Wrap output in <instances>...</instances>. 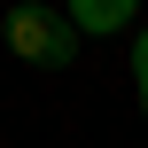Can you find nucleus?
Wrapping results in <instances>:
<instances>
[{
	"instance_id": "nucleus-1",
	"label": "nucleus",
	"mask_w": 148,
	"mask_h": 148,
	"mask_svg": "<svg viewBox=\"0 0 148 148\" xmlns=\"http://www.w3.org/2000/svg\"><path fill=\"white\" fill-rule=\"evenodd\" d=\"M0 31H8V47H16V62H39V70H70V62H78V31H70L62 8L23 0V8H8Z\"/></svg>"
},
{
	"instance_id": "nucleus-4",
	"label": "nucleus",
	"mask_w": 148,
	"mask_h": 148,
	"mask_svg": "<svg viewBox=\"0 0 148 148\" xmlns=\"http://www.w3.org/2000/svg\"><path fill=\"white\" fill-rule=\"evenodd\" d=\"M140 109H148V78H140Z\"/></svg>"
},
{
	"instance_id": "nucleus-3",
	"label": "nucleus",
	"mask_w": 148,
	"mask_h": 148,
	"mask_svg": "<svg viewBox=\"0 0 148 148\" xmlns=\"http://www.w3.org/2000/svg\"><path fill=\"white\" fill-rule=\"evenodd\" d=\"M133 78H148V31L133 39Z\"/></svg>"
},
{
	"instance_id": "nucleus-2",
	"label": "nucleus",
	"mask_w": 148,
	"mask_h": 148,
	"mask_svg": "<svg viewBox=\"0 0 148 148\" xmlns=\"http://www.w3.org/2000/svg\"><path fill=\"white\" fill-rule=\"evenodd\" d=\"M133 23V0H78L70 8V31H125Z\"/></svg>"
}]
</instances>
